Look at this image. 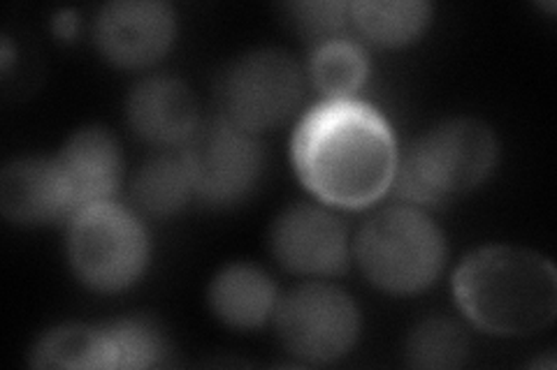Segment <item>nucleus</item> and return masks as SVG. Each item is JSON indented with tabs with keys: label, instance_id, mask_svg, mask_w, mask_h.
Instances as JSON below:
<instances>
[{
	"label": "nucleus",
	"instance_id": "1",
	"mask_svg": "<svg viewBox=\"0 0 557 370\" xmlns=\"http://www.w3.org/2000/svg\"><path fill=\"white\" fill-rule=\"evenodd\" d=\"M397 155L388 118L356 98L319 102L300 118L290 142L302 186L337 208H364L386 195Z\"/></svg>",
	"mask_w": 557,
	"mask_h": 370
},
{
	"label": "nucleus",
	"instance_id": "2",
	"mask_svg": "<svg viewBox=\"0 0 557 370\" xmlns=\"http://www.w3.org/2000/svg\"><path fill=\"white\" fill-rule=\"evenodd\" d=\"M453 296L476 329L504 339L532 336L555 320L557 276L536 251L483 245L453 273Z\"/></svg>",
	"mask_w": 557,
	"mask_h": 370
},
{
	"label": "nucleus",
	"instance_id": "3",
	"mask_svg": "<svg viewBox=\"0 0 557 370\" xmlns=\"http://www.w3.org/2000/svg\"><path fill=\"white\" fill-rule=\"evenodd\" d=\"M493 128L472 116L446 118L399 149L393 188L413 206H442L467 195L495 171Z\"/></svg>",
	"mask_w": 557,
	"mask_h": 370
},
{
	"label": "nucleus",
	"instance_id": "4",
	"mask_svg": "<svg viewBox=\"0 0 557 370\" xmlns=\"http://www.w3.org/2000/svg\"><path fill=\"white\" fill-rule=\"evenodd\" d=\"M446 237L421 206L379 208L358 229L354 257L374 288L418 294L437 283L446 267Z\"/></svg>",
	"mask_w": 557,
	"mask_h": 370
},
{
	"label": "nucleus",
	"instance_id": "5",
	"mask_svg": "<svg viewBox=\"0 0 557 370\" xmlns=\"http://www.w3.org/2000/svg\"><path fill=\"white\" fill-rule=\"evenodd\" d=\"M65 255L82 285L116 294L145 276L151 243L135 210L112 200L86 206L67 220Z\"/></svg>",
	"mask_w": 557,
	"mask_h": 370
},
{
	"label": "nucleus",
	"instance_id": "6",
	"mask_svg": "<svg viewBox=\"0 0 557 370\" xmlns=\"http://www.w3.org/2000/svg\"><path fill=\"white\" fill-rule=\"evenodd\" d=\"M180 155L194 186V197L212 208L247 202L268 167V153L258 135L221 112L200 120Z\"/></svg>",
	"mask_w": 557,
	"mask_h": 370
},
{
	"label": "nucleus",
	"instance_id": "7",
	"mask_svg": "<svg viewBox=\"0 0 557 370\" xmlns=\"http://www.w3.org/2000/svg\"><path fill=\"white\" fill-rule=\"evenodd\" d=\"M274 324L282 345L307 363H333L358 343L362 315L356 298L325 280H307L278 298Z\"/></svg>",
	"mask_w": 557,
	"mask_h": 370
},
{
	"label": "nucleus",
	"instance_id": "8",
	"mask_svg": "<svg viewBox=\"0 0 557 370\" xmlns=\"http://www.w3.org/2000/svg\"><path fill=\"white\" fill-rule=\"evenodd\" d=\"M305 75L282 49H253L223 69L219 84L221 114L256 135L284 126L298 112Z\"/></svg>",
	"mask_w": 557,
	"mask_h": 370
},
{
	"label": "nucleus",
	"instance_id": "9",
	"mask_svg": "<svg viewBox=\"0 0 557 370\" xmlns=\"http://www.w3.org/2000/svg\"><path fill=\"white\" fill-rule=\"evenodd\" d=\"M270 251L290 273L325 278L346 271L351 261V237L330 206L295 202L274 218Z\"/></svg>",
	"mask_w": 557,
	"mask_h": 370
},
{
	"label": "nucleus",
	"instance_id": "10",
	"mask_svg": "<svg viewBox=\"0 0 557 370\" xmlns=\"http://www.w3.org/2000/svg\"><path fill=\"white\" fill-rule=\"evenodd\" d=\"M177 38V12L163 0H114L94 22V42L104 61L124 69L159 63Z\"/></svg>",
	"mask_w": 557,
	"mask_h": 370
},
{
	"label": "nucleus",
	"instance_id": "11",
	"mask_svg": "<svg viewBox=\"0 0 557 370\" xmlns=\"http://www.w3.org/2000/svg\"><path fill=\"white\" fill-rule=\"evenodd\" d=\"M131 130L159 149H182L200 126L198 98L172 75H149L133 84L126 98Z\"/></svg>",
	"mask_w": 557,
	"mask_h": 370
},
{
	"label": "nucleus",
	"instance_id": "12",
	"mask_svg": "<svg viewBox=\"0 0 557 370\" xmlns=\"http://www.w3.org/2000/svg\"><path fill=\"white\" fill-rule=\"evenodd\" d=\"M0 210L20 227L67 222L75 216L73 197L54 157L24 155L0 171Z\"/></svg>",
	"mask_w": 557,
	"mask_h": 370
},
{
	"label": "nucleus",
	"instance_id": "13",
	"mask_svg": "<svg viewBox=\"0 0 557 370\" xmlns=\"http://www.w3.org/2000/svg\"><path fill=\"white\" fill-rule=\"evenodd\" d=\"M54 161L73 197L75 214L86 206L112 202L124 181V151L108 128L89 126L73 132Z\"/></svg>",
	"mask_w": 557,
	"mask_h": 370
},
{
	"label": "nucleus",
	"instance_id": "14",
	"mask_svg": "<svg viewBox=\"0 0 557 370\" xmlns=\"http://www.w3.org/2000/svg\"><path fill=\"white\" fill-rule=\"evenodd\" d=\"M207 304L221 324L249 331L274 317L278 294L270 273L251 261H233L212 278Z\"/></svg>",
	"mask_w": 557,
	"mask_h": 370
},
{
	"label": "nucleus",
	"instance_id": "15",
	"mask_svg": "<svg viewBox=\"0 0 557 370\" xmlns=\"http://www.w3.org/2000/svg\"><path fill=\"white\" fill-rule=\"evenodd\" d=\"M35 368H116V347L104 324H61L49 329L30 349Z\"/></svg>",
	"mask_w": 557,
	"mask_h": 370
},
{
	"label": "nucleus",
	"instance_id": "16",
	"mask_svg": "<svg viewBox=\"0 0 557 370\" xmlns=\"http://www.w3.org/2000/svg\"><path fill=\"white\" fill-rule=\"evenodd\" d=\"M432 22L425 0H356L351 28L364 42L381 49H399L416 42Z\"/></svg>",
	"mask_w": 557,
	"mask_h": 370
},
{
	"label": "nucleus",
	"instance_id": "17",
	"mask_svg": "<svg viewBox=\"0 0 557 370\" xmlns=\"http://www.w3.org/2000/svg\"><path fill=\"white\" fill-rule=\"evenodd\" d=\"M131 195L135 206L151 218H170L194 200L186 165L180 153H159L143 163L133 176Z\"/></svg>",
	"mask_w": 557,
	"mask_h": 370
},
{
	"label": "nucleus",
	"instance_id": "18",
	"mask_svg": "<svg viewBox=\"0 0 557 370\" xmlns=\"http://www.w3.org/2000/svg\"><path fill=\"white\" fill-rule=\"evenodd\" d=\"M370 77V56L354 38L317 44L309 56V79L325 100L354 98Z\"/></svg>",
	"mask_w": 557,
	"mask_h": 370
},
{
	"label": "nucleus",
	"instance_id": "19",
	"mask_svg": "<svg viewBox=\"0 0 557 370\" xmlns=\"http://www.w3.org/2000/svg\"><path fill=\"white\" fill-rule=\"evenodd\" d=\"M407 363L413 368H460L467 359V331L450 317H425L407 336Z\"/></svg>",
	"mask_w": 557,
	"mask_h": 370
},
{
	"label": "nucleus",
	"instance_id": "20",
	"mask_svg": "<svg viewBox=\"0 0 557 370\" xmlns=\"http://www.w3.org/2000/svg\"><path fill=\"white\" fill-rule=\"evenodd\" d=\"M116 347L121 368H156L168 361V341L163 331L147 317H124L104 324Z\"/></svg>",
	"mask_w": 557,
	"mask_h": 370
},
{
	"label": "nucleus",
	"instance_id": "21",
	"mask_svg": "<svg viewBox=\"0 0 557 370\" xmlns=\"http://www.w3.org/2000/svg\"><path fill=\"white\" fill-rule=\"evenodd\" d=\"M284 14L288 26L302 35L307 42L323 44L327 40L344 38L351 28V3L344 0H302V3H286Z\"/></svg>",
	"mask_w": 557,
	"mask_h": 370
},
{
	"label": "nucleus",
	"instance_id": "22",
	"mask_svg": "<svg viewBox=\"0 0 557 370\" xmlns=\"http://www.w3.org/2000/svg\"><path fill=\"white\" fill-rule=\"evenodd\" d=\"M51 28H54L57 38L65 42L75 40L79 30V14L75 10H61L54 14V20H51Z\"/></svg>",
	"mask_w": 557,
	"mask_h": 370
},
{
	"label": "nucleus",
	"instance_id": "23",
	"mask_svg": "<svg viewBox=\"0 0 557 370\" xmlns=\"http://www.w3.org/2000/svg\"><path fill=\"white\" fill-rule=\"evenodd\" d=\"M12 59H14V49H12L10 38L5 35V38H3V51H0V61H3V75H8V73H10Z\"/></svg>",
	"mask_w": 557,
	"mask_h": 370
}]
</instances>
